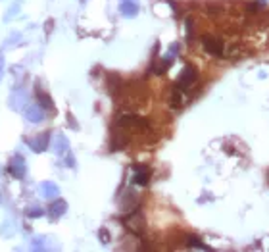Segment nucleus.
<instances>
[{
	"instance_id": "f257e3e1",
	"label": "nucleus",
	"mask_w": 269,
	"mask_h": 252,
	"mask_svg": "<svg viewBox=\"0 0 269 252\" xmlns=\"http://www.w3.org/2000/svg\"><path fill=\"white\" fill-rule=\"evenodd\" d=\"M8 172L14 175L16 179H23V175H25V172H27L25 160L21 156H14L8 164Z\"/></svg>"
},
{
	"instance_id": "f03ea898",
	"label": "nucleus",
	"mask_w": 269,
	"mask_h": 252,
	"mask_svg": "<svg viewBox=\"0 0 269 252\" xmlns=\"http://www.w3.org/2000/svg\"><path fill=\"white\" fill-rule=\"evenodd\" d=\"M25 118L29 123H39L43 122V110L39 104H31L29 108L25 110Z\"/></svg>"
},
{
	"instance_id": "7ed1b4c3",
	"label": "nucleus",
	"mask_w": 269,
	"mask_h": 252,
	"mask_svg": "<svg viewBox=\"0 0 269 252\" xmlns=\"http://www.w3.org/2000/svg\"><path fill=\"white\" fill-rule=\"evenodd\" d=\"M122 14L123 16H135L137 14V4L131 0H123L122 2Z\"/></svg>"
},
{
	"instance_id": "20e7f679",
	"label": "nucleus",
	"mask_w": 269,
	"mask_h": 252,
	"mask_svg": "<svg viewBox=\"0 0 269 252\" xmlns=\"http://www.w3.org/2000/svg\"><path fill=\"white\" fill-rule=\"evenodd\" d=\"M135 183H139V185H146V183H148V170H146V167H137V174H135Z\"/></svg>"
},
{
	"instance_id": "39448f33",
	"label": "nucleus",
	"mask_w": 269,
	"mask_h": 252,
	"mask_svg": "<svg viewBox=\"0 0 269 252\" xmlns=\"http://www.w3.org/2000/svg\"><path fill=\"white\" fill-rule=\"evenodd\" d=\"M43 192L44 197H56L58 194V189L54 183H43Z\"/></svg>"
},
{
	"instance_id": "423d86ee",
	"label": "nucleus",
	"mask_w": 269,
	"mask_h": 252,
	"mask_svg": "<svg viewBox=\"0 0 269 252\" xmlns=\"http://www.w3.org/2000/svg\"><path fill=\"white\" fill-rule=\"evenodd\" d=\"M64 208H66V204L62 202V200H58V202H54L52 206H50V210H52L56 216H60L62 212H64Z\"/></svg>"
},
{
	"instance_id": "0eeeda50",
	"label": "nucleus",
	"mask_w": 269,
	"mask_h": 252,
	"mask_svg": "<svg viewBox=\"0 0 269 252\" xmlns=\"http://www.w3.org/2000/svg\"><path fill=\"white\" fill-rule=\"evenodd\" d=\"M39 98H41V104H43L44 108H52V100L44 95V93H39Z\"/></svg>"
},
{
	"instance_id": "6e6552de",
	"label": "nucleus",
	"mask_w": 269,
	"mask_h": 252,
	"mask_svg": "<svg viewBox=\"0 0 269 252\" xmlns=\"http://www.w3.org/2000/svg\"><path fill=\"white\" fill-rule=\"evenodd\" d=\"M31 217H41L43 216V212H41V208H29V212H27Z\"/></svg>"
}]
</instances>
